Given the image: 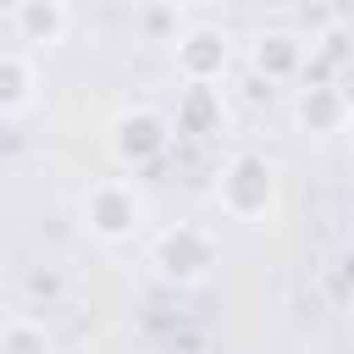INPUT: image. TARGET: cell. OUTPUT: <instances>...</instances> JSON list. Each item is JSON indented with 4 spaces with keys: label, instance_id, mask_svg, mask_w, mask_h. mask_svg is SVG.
I'll list each match as a JSON object with an SVG mask.
<instances>
[{
    "label": "cell",
    "instance_id": "1",
    "mask_svg": "<svg viewBox=\"0 0 354 354\" xmlns=\"http://www.w3.org/2000/svg\"><path fill=\"white\" fill-rule=\"evenodd\" d=\"M271 194H277V177H271V160L254 155V149H238L227 166H221V183H216V199L232 221H254L271 210Z\"/></svg>",
    "mask_w": 354,
    "mask_h": 354
},
{
    "label": "cell",
    "instance_id": "2",
    "mask_svg": "<svg viewBox=\"0 0 354 354\" xmlns=\"http://www.w3.org/2000/svg\"><path fill=\"white\" fill-rule=\"evenodd\" d=\"M83 216H88V232L116 243V238H133V227L144 216V199H138V188L127 177H100L88 188V199H83Z\"/></svg>",
    "mask_w": 354,
    "mask_h": 354
},
{
    "label": "cell",
    "instance_id": "3",
    "mask_svg": "<svg viewBox=\"0 0 354 354\" xmlns=\"http://www.w3.org/2000/svg\"><path fill=\"white\" fill-rule=\"evenodd\" d=\"M166 144H171V122H166L160 111H149V105L122 111V116L111 122V149H116L122 166H149V160L166 155Z\"/></svg>",
    "mask_w": 354,
    "mask_h": 354
},
{
    "label": "cell",
    "instance_id": "4",
    "mask_svg": "<svg viewBox=\"0 0 354 354\" xmlns=\"http://www.w3.org/2000/svg\"><path fill=\"white\" fill-rule=\"evenodd\" d=\"M171 50H177V72H183L188 83H199V88L221 83V72H227V61H232V44H227L221 28H183V33L171 39Z\"/></svg>",
    "mask_w": 354,
    "mask_h": 354
},
{
    "label": "cell",
    "instance_id": "5",
    "mask_svg": "<svg viewBox=\"0 0 354 354\" xmlns=\"http://www.w3.org/2000/svg\"><path fill=\"white\" fill-rule=\"evenodd\" d=\"M155 266L177 282H194V277H205V266H216V243L205 227H171L155 243Z\"/></svg>",
    "mask_w": 354,
    "mask_h": 354
},
{
    "label": "cell",
    "instance_id": "6",
    "mask_svg": "<svg viewBox=\"0 0 354 354\" xmlns=\"http://www.w3.org/2000/svg\"><path fill=\"white\" fill-rule=\"evenodd\" d=\"M6 22H11L17 44H61L66 28H72V11L61 0H22V6L6 11Z\"/></svg>",
    "mask_w": 354,
    "mask_h": 354
},
{
    "label": "cell",
    "instance_id": "7",
    "mask_svg": "<svg viewBox=\"0 0 354 354\" xmlns=\"http://www.w3.org/2000/svg\"><path fill=\"white\" fill-rule=\"evenodd\" d=\"M299 122H304L310 133H337V127L348 122V94H343L337 83H304V94H299Z\"/></svg>",
    "mask_w": 354,
    "mask_h": 354
},
{
    "label": "cell",
    "instance_id": "8",
    "mask_svg": "<svg viewBox=\"0 0 354 354\" xmlns=\"http://www.w3.org/2000/svg\"><path fill=\"white\" fill-rule=\"evenodd\" d=\"M304 39L299 33H260L254 39V66L266 72V77H304Z\"/></svg>",
    "mask_w": 354,
    "mask_h": 354
},
{
    "label": "cell",
    "instance_id": "9",
    "mask_svg": "<svg viewBox=\"0 0 354 354\" xmlns=\"http://www.w3.org/2000/svg\"><path fill=\"white\" fill-rule=\"evenodd\" d=\"M33 88H39L33 61H28L22 50H0V116L28 111V105H33Z\"/></svg>",
    "mask_w": 354,
    "mask_h": 354
},
{
    "label": "cell",
    "instance_id": "10",
    "mask_svg": "<svg viewBox=\"0 0 354 354\" xmlns=\"http://www.w3.org/2000/svg\"><path fill=\"white\" fill-rule=\"evenodd\" d=\"M177 127H183V133H216V127H221V88L188 83L183 100H177Z\"/></svg>",
    "mask_w": 354,
    "mask_h": 354
},
{
    "label": "cell",
    "instance_id": "11",
    "mask_svg": "<svg viewBox=\"0 0 354 354\" xmlns=\"http://www.w3.org/2000/svg\"><path fill=\"white\" fill-rule=\"evenodd\" d=\"M0 354H50V332L39 321H11L0 332Z\"/></svg>",
    "mask_w": 354,
    "mask_h": 354
},
{
    "label": "cell",
    "instance_id": "12",
    "mask_svg": "<svg viewBox=\"0 0 354 354\" xmlns=\"http://www.w3.org/2000/svg\"><path fill=\"white\" fill-rule=\"evenodd\" d=\"M144 22H149V28H155V33H171V39H177V33H183V17H177V11H149V17H144Z\"/></svg>",
    "mask_w": 354,
    "mask_h": 354
}]
</instances>
